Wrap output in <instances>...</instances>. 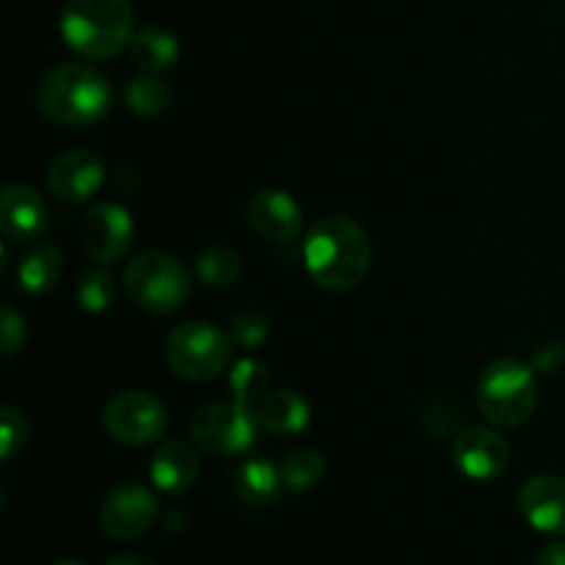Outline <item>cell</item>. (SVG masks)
Segmentation results:
<instances>
[{"instance_id":"6da1fadb","label":"cell","mask_w":565,"mask_h":565,"mask_svg":"<svg viewBox=\"0 0 565 565\" xmlns=\"http://www.w3.org/2000/svg\"><path fill=\"white\" fill-rule=\"evenodd\" d=\"M373 263V243L367 232L342 213L315 221L303 241V265L323 290L345 292L362 285Z\"/></svg>"},{"instance_id":"7a4b0ae2","label":"cell","mask_w":565,"mask_h":565,"mask_svg":"<svg viewBox=\"0 0 565 565\" xmlns=\"http://www.w3.org/2000/svg\"><path fill=\"white\" fill-rule=\"evenodd\" d=\"M61 39L83 61H108L130 47L136 14L127 0H66Z\"/></svg>"},{"instance_id":"3957f363","label":"cell","mask_w":565,"mask_h":565,"mask_svg":"<svg viewBox=\"0 0 565 565\" xmlns=\"http://www.w3.org/2000/svg\"><path fill=\"white\" fill-rule=\"evenodd\" d=\"M110 99L108 77L92 64L53 66L36 88L39 110L66 127L97 125L110 110Z\"/></svg>"},{"instance_id":"277c9868","label":"cell","mask_w":565,"mask_h":565,"mask_svg":"<svg viewBox=\"0 0 565 565\" xmlns=\"http://www.w3.org/2000/svg\"><path fill=\"white\" fill-rule=\"evenodd\" d=\"M191 285V270L169 252L136 254L121 276L125 296L149 315H171L185 307Z\"/></svg>"},{"instance_id":"5b68a950","label":"cell","mask_w":565,"mask_h":565,"mask_svg":"<svg viewBox=\"0 0 565 565\" xmlns=\"http://www.w3.org/2000/svg\"><path fill=\"white\" fill-rule=\"evenodd\" d=\"M535 370L519 359H497L478 381V408L494 428H522L535 412Z\"/></svg>"},{"instance_id":"8992f818","label":"cell","mask_w":565,"mask_h":565,"mask_svg":"<svg viewBox=\"0 0 565 565\" xmlns=\"http://www.w3.org/2000/svg\"><path fill=\"white\" fill-rule=\"evenodd\" d=\"M230 337L215 329L213 323H182L166 337L163 356L171 373H177L185 381H204L218 379L230 364Z\"/></svg>"},{"instance_id":"52a82bcc","label":"cell","mask_w":565,"mask_h":565,"mask_svg":"<svg viewBox=\"0 0 565 565\" xmlns=\"http://www.w3.org/2000/svg\"><path fill=\"white\" fill-rule=\"evenodd\" d=\"M254 408L241 401H218L199 408L191 419L193 445L213 458L241 456L257 439Z\"/></svg>"},{"instance_id":"ba28073f","label":"cell","mask_w":565,"mask_h":565,"mask_svg":"<svg viewBox=\"0 0 565 565\" xmlns=\"http://www.w3.org/2000/svg\"><path fill=\"white\" fill-rule=\"evenodd\" d=\"M103 428L119 445L147 447L163 439L169 428V412L149 392L127 390L108 401L103 412Z\"/></svg>"},{"instance_id":"9c48e42d","label":"cell","mask_w":565,"mask_h":565,"mask_svg":"<svg viewBox=\"0 0 565 565\" xmlns=\"http://www.w3.org/2000/svg\"><path fill=\"white\" fill-rule=\"evenodd\" d=\"M158 500L141 483H121L99 508V527L114 541H136L158 522Z\"/></svg>"},{"instance_id":"30bf717a","label":"cell","mask_w":565,"mask_h":565,"mask_svg":"<svg viewBox=\"0 0 565 565\" xmlns=\"http://www.w3.org/2000/svg\"><path fill=\"white\" fill-rule=\"evenodd\" d=\"M81 241L94 263L114 265L116 259L130 252L132 241H136V221L121 204L99 202L83 215Z\"/></svg>"},{"instance_id":"8fae6325","label":"cell","mask_w":565,"mask_h":565,"mask_svg":"<svg viewBox=\"0 0 565 565\" xmlns=\"http://www.w3.org/2000/svg\"><path fill=\"white\" fill-rule=\"evenodd\" d=\"M452 461H456L458 472L467 475L469 480H486L500 478L511 461V445L505 436L494 428V425H472V428L461 430L452 445Z\"/></svg>"},{"instance_id":"7c38bea8","label":"cell","mask_w":565,"mask_h":565,"mask_svg":"<svg viewBox=\"0 0 565 565\" xmlns=\"http://www.w3.org/2000/svg\"><path fill=\"white\" fill-rule=\"evenodd\" d=\"M105 182V163L92 149H70L47 169V185L64 202H88Z\"/></svg>"},{"instance_id":"4fadbf2b","label":"cell","mask_w":565,"mask_h":565,"mask_svg":"<svg viewBox=\"0 0 565 565\" xmlns=\"http://www.w3.org/2000/svg\"><path fill=\"white\" fill-rule=\"evenodd\" d=\"M0 230L9 241L31 243L47 230V204L36 188L25 182H9L0 191Z\"/></svg>"},{"instance_id":"5bb4252c","label":"cell","mask_w":565,"mask_h":565,"mask_svg":"<svg viewBox=\"0 0 565 565\" xmlns=\"http://www.w3.org/2000/svg\"><path fill=\"white\" fill-rule=\"evenodd\" d=\"M248 224L259 237L274 243H290L301 235L303 213L296 199L279 188L257 191L248 202Z\"/></svg>"},{"instance_id":"9a60e30c","label":"cell","mask_w":565,"mask_h":565,"mask_svg":"<svg viewBox=\"0 0 565 565\" xmlns=\"http://www.w3.org/2000/svg\"><path fill=\"white\" fill-rule=\"evenodd\" d=\"M519 511L539 533L565 535V480L539 475L519 489Z\"/></svg>"},{"instance_id":"2e32d148","label":"cell","mask_w":565,"mask_h":565,"mask_svg":"<svg viewBox=\"0 0 565 565\" xmlns=\"http://www.w3.org/2000/svg\"><path fill=\"white\" fill-rule=\"evenodd\" d=\"M149 478L163 494H185L199 478V452L185 441H163L149 461Z\"/></svg>"},{"instance_id":"e0dca14e","label":"cell","mask_w":565,"mask_h":565,"mask_svg":"<svg viewBox=\"0 0 565 565\" xmlns=\"http://www.w3.org/2000/svg\"><path fill=\"white\" fill-rule=\"evenodd\" d=\"M254 417L259 430L274 436H296L312 423V406L307 397L296 390H274L254 403Z\"/></svg>"},{"instance_id":"ac0fdd59","label":"cell","mask_w":565,"mask_h":565,"mask_svg":"<svg viewBox=\"0 0 565 565\" xmlns=\"http://www.w3.org/2000/svg\"><path fill=\"white\" fill-rule=\"evenodd\" d=\"M281 475L265 458H248L232 475V494L246 508H268L279 497Z\"/></svg>"},{"instance_id":"d6986e66","label":"cell","mask_w":565,"mask_h":565,"mask_svg":"<svg viewBox=\"0 0 565 565\" xmlns=\"http://www.w3.org/2000/svg\"><path fill=\"white\" fill-rule=\"evenodd\" d=\"M132 64L143 72H166L180 61V39L163 25H147L136 31L130 42Z\"/></svg>"},{"instance_id":"ffe728a7","label":"cell","mask_w":565,"mask_h":565,"mask_svg":"<svg viewBox=\"0 0 565 565\" xmlns=\"http://www.w3.org/2000/svg\"><path fill=\"white\" fill-rule=\"evenodd\" d=\"M61 270H64V259H61L58 248L42 243V246L31 248L20 259V265H17V285L28 296H44V292H50L58 285Z\"/></svg>"},{"instance_id":"44dd1931","label":"cell","mask_w":565,"mask_h":565,"mask_svg":"<svg viewBox=\"0 0 565 565\" xmlns=\"http://www.w3.org/2000/svg\"><path fill=\"white\" fill-rule=\"evenodd\" d=\"M125 103L132 114L143 116V119H154V116H163L171 108L174 88L154 72H147V75L127 81Z\"/></svg>"},{"instance_id":"7402d4cb","label":"cell","mask_w":565,"mask_h":565,"mask_svg":"<svg viewBox=\"0 0 565 565\" xmlns=\"http://www.w3.org/2000/svg\"><path fill=\"white\" fill-rule=\"evenodd\" d=\"M281 486L290 491H309L323 480L326 475V458L323 452L315 447H298V450L287 452L285 461L279 463Z\"/></svg>"},{"instance_id":"603a6c76","label":"cell","mask_w":565,"mask_h":565,"mask_svg":"<svg viewBox=\"0 0 565 565\" xmlns=\"http://www.w3.org/2000/svg\"><path fill=\"white\" fill-rule=\"evenodd\" d=\"M243 274V263L237 257L235 248L230 246H215L207 248L202 257L196 259V276L204 287L210 290H226L235 285Z\"/></svg>"},{"instance_id":"cb8c5ba5","label":"cell","mask_w":565,"mask_h":565,"mask_svg":"<svg viewBox=\"0 0 565 565\" xmlns=\"http://www.w3.org/2000/svg\"><path fill=\"white\" fill-rule=\"evenodd\" d=\"M116 301V281L110 276V270H105V265H94L77 281V303H81L83 312L99 315L105 309L114 307Z\"/></svg>"},{"instance_id":"d4e9b609","label":"cell","mask_w":565,"mask_h":565,"mask_svg":"<svg viewBox=\"0 0 565 565\" xmlns=\"http://www.w3.org/2000/svg\"><path fill=\"white\" fill-rule=\"evenodd\" d=\"M268 386L270 375L263 362H257V359H241V362H235V367L230 373V390L235 395V401L254 406V403L268 395Z\"/></svg>"},{"instance_id":"484cf974","label":"cell","mask_w":565,"mask_h":565,"mask_svg":"<svg viewBox=\"0 0 565 565\" xmlns=\"http://www.w3.org/2000/svg\"><path fill=\"white\" fill-rule=\"evenodd\" d=\"M28 436H31V423H28L25 412L17 406L0 408V456L3 461H11L28 445Z\"/></svg>"},{"instance_id":"4316f807","label":"cell","mask_w":565,"mask_h":565,"mask_svg":"<svg viewBox=\"0 0 565 565\" xmlns=\"http://www.w3.org/2000/svg\"><path fill=\"white\" fill-rule=\"evenodd\" d=\"M268 318L263 312H254V309H246V312H237L230 323V337L243 348H257L268 340Z\"/></svg>"},{"instance_id":"83f0119b","label":"cell","mask_w":565,"mask_h":565,"mask_svg":"<svg viewBox=\"0 0 565 565\" xmlns=\"http://www.w3.org/2000/svg\"><path fill=\"white\" fill-rule=\"evenodd\" d=\"M0 337H3L6 359H11L25 345V318L17 315L11 303H3V309H0Z\"/></svg>"},{"instance_id":"f1b7e54d","label":"cell","mask_w":565,"mask_h":565,"mask_svg":"<svg viewBox=\"0 0 565 565\" xmlns=\"http://www.w3.org/2000/svg\"><path fill=\"white\" fill-rule=\"evenodd\" d=\"M535 373L541 375H557L565 370V345L557 340L541 342L539 348L533 351V359H530Z\"/></svg>"},{"instance_id":"f546056e","label":"cell","mask_w":565,"mask_h":565,"mask_svg":"<svg viewBox=\"0 0 565 565\" xmlns=\"http://www.w3.org/2000/svg\"><path fill=\"white\" fill-rule=\"evenodd\" d=\"M533 565H565V541H552L535 555Z\"/></svg>"},{"instance_id":"4dcf8cb0","label":"cell","mask_w":565,"mask_h":565,"mask_svg":"<svg viewBox=\"0 0 565 565\" xmlns=\"http://www.w3.org/2000/svg\"><path fill=\"white\" fill-rule=\"evenodd\" d=\"M185 524H188V519H185V513H182V511H169V513H166V519H163V530L169 535L182 533V530H185Z\"/></svg>"},{"instance_id":"1f68e13d","label":"cell","mask_w":565,"mask_h":565,"mask_svg":"<svg viewBox=\"0 0 565 565\" xmlns=\"http://www.w3.org/2000/svg\"><path fill=\"white\" fill-rule=\"evenodd\" d=\"M105 565H154L147 555H138V552H125V555L110 557Z\"/></svg>"},{"instance_id":"d6a6232c","label":"cell","mask_w":565,"mask_h":565,"mask_svg":"<svg viewBox=\"0 0 565 565\" xmlns=\"http://www.w3.org/2000/svg\"><path fill=\"white\" fill-rule=\"evenodd\" d=\"M50 565H83V563L72 561V557H64V561H55V563H50Z\"/></svg>"}]
</instances>
